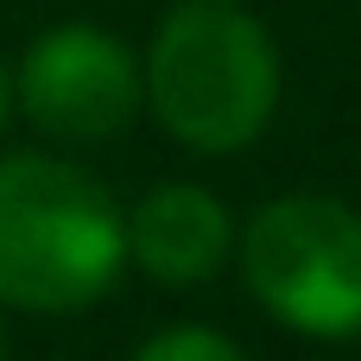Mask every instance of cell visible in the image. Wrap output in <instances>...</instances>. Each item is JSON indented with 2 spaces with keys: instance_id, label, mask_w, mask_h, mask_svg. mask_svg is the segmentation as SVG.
Returning a JSON list of instances; mask_svg holds the SVG:
<instances>
[{
  "instance_id": "cell-2",
  "label": "cell",
  "mask_w": 361,
  "mask_h": 361,
  "mask_svg": "<svg viewBox=\"0 0 361 361\" xmlns=\"http://www.w3.org/2000/svg\"><path fill=\"white\" fill-rule=\"evenodd\" d=\"M152 121L190 152H241L279 108V51L260 19L228 0H190L165 13L140 63Z\"/></svg>"
},
{
  "instance_id": "cell-8",
  "label": "cell",
  "mask_w": 361,
  "mask_h": 361,
  "mask_svg": "<svg viewBox=\"0 0 361 361\" xmlns=\"http://www.w3.org/2000/svg\"><path fill=\"white\" fill-rule=\"evenodd\" d=\"M0 361H6V330H0Z\"/></svg>"
},
{
  "instance_id": "cell-6",
  "label": "cell",
  "mask_w": 361,
  "mask_h": 361,
  "mask_svg": "<svg viewBox=\"0 0 361 361\" xmlns=\"http://www.w3.org/2000/svg\"><path fill=\"white\" fill-rule=\"evenodd\" d=\"M133 361H247V355H241L222 330H203V324H171V330L146 336Z\"/></svg>"
},
{
  "instance_id": "cell-3",
  "label": "cell",
  "mask_w": 361,
  "mask_h": 361,
  "mask_svg": "<svg viewBox=\"0 0 361 361\" xmlns=\"http://www.w3.org/2000/svg\"><path fill=\"white\" fill-rule=\"evenodd\" d=\"M241 273L260 311L298 336H361V216L336 197H273L241 235Z\"/></svg>"
},
{
  "instance_id": "cell-7",
  "label": "cell",
  "mask_w": 361,
  "mask_h": 361,
  "mask_svg": "<svg viewBox=\"0 0 361 361\" xmlns=\"http://www.w3.org/2000/svg\"><path fill=\"white\" fill-rule=\"evenodd\" d=\"M6 114H13V70L0 63V127H6Z\"/></svg>"
},
{
  "instance_id": "cell-5",
  "label": "cell",
  "mask_w": 361,
  "mask_h": 361,
  "mask_svg": "<svg viewBox=\"0 0 361 361\" xmlns=\"http://www.w3.org/2000/svg\"><path fill=\"white\" fill-rule=\"evenodd\" d=\"M121 228H127V260L159 286H203L222 273V260L235 247V222H228L222 197L203 184L146 190L121 216Z\"/></svg>"
},
{
  "instance_id": "cell-1",
  "label": "cell",
  "mask_w": 361,
  "mask_h": 361,
  "mask_svg": "<svg viewBox=\"0 0 361 361\" xmlns=\"http://www.w3.org/2000/svg\"><path fill=\"white\" fill-rule=\"evenodd\" d=\"M127 267L121 203L44 152L0 159V305L63 317L95 305Z\"/></svg>"
},
{
  "instance_id": "cell-4",
  "label": "cell",
  "mask_w": 361,
  "mask_h": 361,
  "mask_svg": "<svg viewBox=\"0 0 361 361\" xmlns=\"http://www.w3.org/2000/svg\"><path fill=\"white\" fill-rule=\"evenodd\" d=\"M13 102L51 140H70V146L114 140L146 108L140 57L102 25H82V19L51 25L25 44L19 76H13Z\"/></svg>"
}]
</instances>
